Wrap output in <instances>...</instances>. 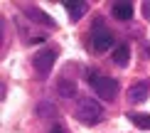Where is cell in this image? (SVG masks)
<instances>
[{
    "mask_svg": "<svg viewBox=\"0 0 150 133\" xmlns=\"http://www.w3.org/2000/svg\"><path fill=\"white\" fill-rule=\"evenodd\" d=\"M57 106H52V101H40L37 104V116L40 118H57Z\"/></svg>",
    "mask_w": 150,
    "mask_h": 133,
    "instance_id": "11",
    "label": "cell"
},
{
    "mask_svg": "<svg viewBox=\"0 0 150 133\" xmlns=\"http://www.w3.org/2000/svg\"><path fill=\"white\" fill-rule=\"evenodd\" d=\"M57 91H59V96L71 99V96H76V84H74L71 79H59L57 81Z\"/></svg>",
    "mask_w": 150,
    "mask_h": 133,
    "instance_id": "10",
    "label": "cell"
},
{
    "mask_svg": "<svg viewBox=\"0 0 150 133\" xmlns=\"http://www.w3.org/2000/svg\"><path fill=\"white\" fill-rule=\"evenodd\" d=\"M49 133H64V128H62V123H52L49 126Z\"/></svg>",
    "mask_w": 150,
    "mask_h": 133,
    "instance_id": "14",
    "label": "cell"
},
{
    "mask_svg": "<svg viewBox=\"0 0 150 133\" xmlns=\"http://www.w3.org/2000/svg\"><path fill=\"white\" fill-rule=\"evenodd\" d=\"M143 17L150 22V0H145V3H143Z\"/></svg>",
    "mask_w": 150,
    "mask_h": 133,
    "instance_id": "13",
    "label": "cell"
},
{
    "mask_svg": "<svg viewBox=\"0 0 150 133\" xmlns=\"http://www.w3.org/2000/svg\"><path fill=\"white\" fill-rule=\"evenodd\" d=\"M148 96H150V81L148 79L135 81V84L128 89V99L133 101V104H140V101H145Z\"/></svg>",
    "mask_w": 150,
    "mask_h": 133,
    "instance_id": "5",
    "label": "cell"
},
{
    "mask_svg": "<svg viewBox=\"0 0 150 133\" xmlns=\"http://www.w3.org/2000/svg\"><path fill=\"white\" fill-rule=\"evenodd\" d=\"M86 79H89V84H91L93 91H96L98 99L113 101V99L118 96V81H116V79L101 77V74H96V72H86Z\"/></svg>",
    "mask_w": 150,
    "mask_h": 133,
    "instance_id": "1",
    "label": "cell"
},
{
    "mask_svg": "<svg viewBox=\"0 0 150 133\" xmlns=\"http://www.w3.org/2000/svg\"><path fill=\"white\" fill-rule=\"evenodd\" d=\"M143 49H145V54L150 57V44H143Z\"/></svg>",
    "mask_w": 150,
    "mask_h": 133,
    "instance_id": "15",
    "label": "cell"
},
{
    "mask_svg": "<svg viewBox=\"0 0 150 133\" xmlns=\"http://www.w3.org/2000/svg\"><path fill=\"white\" fill-rule=\"evenodd\" d=\"M54 59H57V49H40L35 57H32V67H35V72L40 74V77H47L49 72H52V67H54Z\"/></svg>",
    "mask_w": 150,
    "mask_h": 133,
    "instance_id": "4",
    "label": "cell"
},
{
    "mask_svg": "<svg viewBox=\"0 0 150 133\" xmlns=\"http://www.w3.org/2000/svg\"><path fill=\"white\" fill-rule=\"evenodd\" d=\"M128 121H133L138 128H143V131H150V116L148 113H138V111H130L128 113Z\"/></svg>",
    "mask_w": 150,
    "mask_h": 133,
    "instance_id": "12",
    "label": "cell"
},
{
    "mask_svg": "<svg viewBox=\"0 0 150 133\" xmlns=\"http://www.w3.org/2000/svg\"><path fill=\"white\" fill-rule=\"evenodd\" d=\"M128 62H130V47L128 44H118V47L113 49V64L126 67Z\"/></svg>",
    "mask_w": 150,
    "mask_h": 133,
    "instance_id": "9",
    "label": "cell"
},
{
    "mask_svg": "<svg viewBox=\"0 0 150 133\" xmlns=\"http://www.w3.org/2000/svg\"><path fill=\"white\" fill-rule=\"evenodd\" d=\"M111 12H113L116 20L126 22V20L133 17V3H113V5H111Z\"/></svg>",
    "mask_w": 150,
    "mask_h": 133,
    "instance_id": "8",
    "label": "cell"
},
{
    "mask_svg": "<svg viewBox=\"0 0 150 133\" xmlns=\"http://www.w3.org/2000/svg\"><path fill=\"white\" fill-rule=\"evenodd\" d=\"M22 12L27 15V20H35V22H40V25H45V27H49V30L57 27V22H54L52 17L47 15V12H42L40 8H32V5H27V8H25Z\"/></svg>",
    "mask_w": 150,
    "mask_h": 133,
    "instance_id": "6",
    "label": "cell"
},
{
    "mask_svg": "<svg viewBox=\"0 0 150 133\" xmlns=\"http://www.w3.org/2000/svg\"><path fill=\"white\" fill-rule=\"evenodd\" d=\"M74 116H76L81 123H86V126H96L103 118V106L98 104L96 99H81L79 104H76Z\"/></svg>",
    "mask_w": 150,
    "mask_h": 133,
    "instance_id": "2",
    "label": "cell"
},
{
    "mask_svg": "<svg viewBox=\"0 0 150 133\" xmlns=\"http://www.w3.org/2000/svg\"><path fill=\"white\" fill-rule=\"evenodd\" d=\"M89 42H91V49H93V52L101 54V52H106V49L113 47V35L103 27L101 20H96V22L91 25V37H89Z\"/></svg>",
    "mask_w": 150,
    "mask_h": 133,
    "instance_id": "3",
    "label": "cell"
},
{
    "mask_svg": "<svg viewBox=\"0 0 150 133\" xmlns=\"http://www.w3.org/2000/svg\"><path fill=\"white\" fill-rule=\"evenodd\" d=\"M64 8H67V12H69L71 20H79L81 15H86V10H89V3H86V0H67Z\"/></svg>",
    "mask_w": 150,
    "mask_h": 133,
    "instance_id": "7",
    "label": "cell"
}]
</instances>
